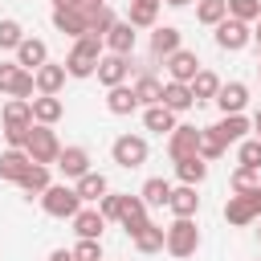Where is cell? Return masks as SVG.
Segmentation results:
<instances>
[{
  "instance_id": "cell-35",
  "label": "cell",
  "mask_w": 261,
  "mask_h": 261,
  "mask_svg": "<svg viewBox=\"0 0 261 261\" xmlns=\"http://www.w3.org/2000/svg\"><path fill=\"white\" fill-rule=\"evenodd\" d=\"M16 184H20L29 196H41V192L49 188V167H45V163H29V171H24Z\"/></svg>"
},
{
  "instance_id": "cell-44",
  "label": "cell",
  "mask_w": 261,
  "mask_h": 261,
  "mask_svg": "<svg viewBox=\"0 0 261 261\" xmlns=\"http://www.w3.org/2000/svg\"><path fill=\"white\" fill-rule=\"evenodd\" d=\"M228 184H232V192H253V188H257L261 179H257V171H253V167H237Z\"/></svg>"
},
{
  "instance_id": "cell-2",
  "label": "cell",
  "mask_w": 261,
  "mask_h": 261,
  "mask_svg": "<svg viewBox=\"0 0 261 261\" xmlns=\"http://www.w3.org/2000/svg\"><path fill=\"white\" fill-rule=\"evenodd\" d=\"M163 249H167L171 257H192V253L200 249V228H196V220H192V216H175V224L163 228Z\"/></svg>"
},
{
  "instance_id": "cell-8",
  "label": "cell",
  "mask_w": 261,
  "mask_h": 261,
  "mask_svg": "<svg viewBox=\"0 0 261 261\" xmlns=\"http://www.w3.org/2000/svg\"><path fill=\"white\" fill-rule=\"evenodd\" d=\"M33 90H37V82H33V69H20L16 61H0V94L29 98Z\"/></svg>"
},
{
  "instance_id": "cell-52",
  "label": "cell",
  "mask_w": 261,
  "mask_h": 261,
  "mask_svg": "<svg viewBox=\"0 0 261 261\" xmlns=\"http://www.w3.org/2000/svg\"><path fill=\"white\" fill-rule=\"evenodd\" d=\"M151 4H163V0H151Z\"/></svg>"
},
{
  "instance_id": "cell-5",
  "label": "cell",
  "mask_w": 261,
  "mask_h": 261,
  "mask_svg": "<svg viewBox=\"0 0 261 261\" xmlns=\"http://www.w3.org/2000/svg\"><path fill=\"white\" fill-rule=\"evenodd\" d=\"M224 220H228V224L261 220V184H257L253 192H237V196H228V204H224Z\"/></svg>"
},
{
  "instance_id": "cell-37",
  "label": "cell",
  "mask_w": 261,
  "mask_h": 261,
  "mask_svg": "<svg viewBox=\"0 0 261 261\" xmlns=\"http://www.w3.org/2000/svg\"><path fill=\"white\" fill-rule=\"evenodd\" d=\"M224 16H228V4L224 0H200L196 4V20L200 24H220Z\"/></svg>"
},
{
  "instance_id": "cell-33",
  "label": "cell",
  "mask_w": 261,
  "mask_h": 261,
  "mask_svg": "<svg viewBox=\"0 0 261 261\" xmlns=\"http://www.w3.org/2000/svg\"><path fill=\"white\" fill-rule=\"evenodd\" d=\"M139 196H143V204H147V208H167V196H171V184H167L163 175H151V179L143 184V192H139Z\"/></svg>"
},
{
  "instance_id": "cell-12",
  "label": "cell",
  "mask_w": 261,
  "mask_h": 261,
  "mask_svg": "<svg viewBox=\"0 0 261 261\" xmlns=\"http://www.w3.org/2000/svg\"><path fill=\"white\" fill-rule=\"evenodd\" d=\"M212 102L220 106V114H241V110L249 106V86H245V82H228V86L216 90Z\"/></svg>"
},
{
  "instance_id": "cell-31",
  "label": "cell",
  "mask_w": 261,
  "mask_h": 261,
  "mask_svg": "<svg viewBox=\"0 0 261 261\" xmlns=\"http://www.w3.org/2000/svg\"><path fill=\"white\" fill-rule=\"evenodd\" d=\"M106 110H110V114H135V110H139L135 90H130V86H110V94H106Z\"/></svg>"
},
{
  "instance_id": "cell-36",
  "label": "cell",
  "mask_w": 261,
  "mask_h": 261,
  "mask_svg": "<svg viewBox=\"0 0 261 261\" xmlns=\"http://www.w3.org/2000/svg\"><path fill=\"white\" fill-rule=\"evenodd\" d=\"M130 241H135V249H139V253H159V249H163V228L147 220V224H143Z\"/></svg>"
},
{
  "instance_id": "cell-20",
  "label": "cell",
  "mask_w": 261,
  "mask_h": 261,
  "mask_svg": "<svg viewBox=\"0 0 261 261\" xmlns=\"http://www.w3.org/2000/svg\"><path fill=\"white\" fill-rule=\"evenodd\" d=\"M167 208H171L175 216H196V212H200V196H196V188H192V184H179V188H171V196H167Z\"/></svg>"
},
{
  "instance_id": "cell-17",
  "label": "cell",
  "mask_w": 261,
  "mask_h": 261,
  "mask_svg": "<svg viewBox=\"0 0 261 261\" xmlns=\"http://www.w3.org/2000/svg\"><path fill=\"white\" fill-rule=\"evenodd\" d=\"M102 45H106L110 53H122V57H130V53H135V29H130L126 20H114V24H110V33L102 37Z\"/></svg>"
},
{
  "instance_id": "cell-39",
  "label": "cell",
  "mask_w": 261,
  "mask_h": 261,
  "mask_svg": "<svg viewBox=\"0 0 261 261\" xmlns=\"http://www.w3.org/2000/svg\"><path fill=\"white\" fill-rule=\"evenodd\" d=\"M24 41V29H20V20H0V49H12L16 53V45Z\"/></svg>"
},
{
  "instance_id": "cell-3",
  "label": "cell",
  "mask_w": 261,
  "mask_h": 261,
  "mask_svg": "<svg viewBox=\"0 0 261 261\" xmlns=\"http://www.w3.org/2000/svg\"><path fill=\"white\" fill-rule=\"evenodd\" d=\"M24 151H29V159L33 163H57V155H61V143H57V135H53V126H45V122H33L29 126V139H24Z\"/></svg>"
},
{
  "instance_id": "cell-4",
  "label": "cell",
  "mask_w": 261,
  "mask_h": 261,
  "mask_svg": "<svg viewBox=\"0 0 261 261\" xmlns=\"http://www.w3.org/2000/svg\"><path fill=\"white\" fill-rule=\"evenodd\" d=\"M41 208L49 212V216H57V220H73L77 216V208H82V196L69 188V184H49L45 192H41Z\"/></svg>"
},
{
  "instance_id": "cell-43",
  "label": "cell",
  "mask_w": 261,
  "mask_h": 261,
  "mask_svg": "<svg viewBox=\"0 0 261 261\" xmlns=\"http://www.w3.org/2000/svg\"><path fill=\"white\" fill-rule=\"evenodd\" d=\"M110 24H114V8H110V4H102V8L90 16V33H94V37H106V33H110Z\"/></svg>"
},
{
  "instance_id": "cell-53",
  "label": "cell",
  "mask_w": 261,
  "mask_h": 261,
  "mask_svg": "<svg viewBox=\"0 0 261 261\" xmlns=\"http://www.w3.org/2000/svg\"><path fill=\"white\" fill-rule=\"evenodd\" d=\"M257 73H261V65H257Z\"/></svg>"
},
{
  "instance_id": "cell-1",
  "label": "cell",
  "mask_w": 261,
  "mask_h": 261,
  "mask_svg": "<svg viewBox=\"0 0 261 261\" xmlns=\"http://www.w3.org/2000/svg\"><path fill=\"white\" fill-rule=\"evenodd\" d=\"M98 57H102V37L82 33V37L73 41L69 57H65V73H69V77H90V73L98 69Z\"/></svg>"
},
{
  "instance_id": "cell-28",
  "label": "cell",
  "mask_w": 261,
  "mask_h": 261,
  "mask_svg": "<svg viewBox=\"0 0 261 261\" xmlns=\"http://www.w3.org/2000/svg\"><path fill=\"white\" fill-rule=\"evenodd\" d=\"M175 175H179V184H204V175H208V159H200V155H184V159H175Z\"/></svg>"
},
{
  "instance_id": "cell-49",
  "label": "cell",
  "mask_w": 261,
  "mask_h": 261,
  "mask_svg": "<svg viewBox=\"0 0 261 261\" xmlns=\"http://www.w3.org/2000/svg\"><path fill=\"white\" fill-rule=\"evenodd\" d=\"M253 130H257V139H261V110L253 114Z\"/></svg>"
},
{
  "instance_id": "cell-24",
  "label": "cell",
  "mask_w": 261,
  "mask_h": 261,
  "mask_svg": "<svg viewBox=\"0 0 261 261\" xmlns=\"http://www.w3.org/2000/svg\"><path fill=\"white\" fill-rule=\"evenodd\" d=\"M159 102H163L167 110H175V114H179V110H192V106H196V98H192V86H188V82H167V86H163V98H159Z\"/></svg>"
},
{
  "instance_id": "cell-21",
  "label": "cell",
  "mask_w": 261,
  "mask_h": 261,
  "mask_svg": "<svg viewBox=\"0 0 261 261\" xmlns=\"http://www.w3.org/2000/svg\"><path fill=\"white\" fill-rule=\"evenodd\" d=\"M102 228H106V216H102L98 208H77V216H73V232H77V237L102 241Z\"/></svg>"
},
{
  "instance_id": "cell-40",
  "label": "cell",
  "mask_w": 261,
  "mask_h": 261,
  "mask_svg": "<svg viewBox=\"0 0 261 261\" xmlns=\"http://www.w3.org/2000/svg\"><path fill=\"white\" fill-rule=\"evenodd\" d=\"M241 167H253V171H261V139H241Z\"/></svg>"
},
{
  "instance_id": "cell-46",
  "label": "cell",
  "mask_w": 261,
  "mask_h": 261,
  "mask_svg": "<svg viewBox=\"0 0 261 261\" xmlns=\"http://www.w3.org/2000/svg\"><path fill=\"white\" fill-rule=\"evenodd\" d=\"M102 4H106V0H77V8H82V12H86V16H94V12H98V8H102Z\"/></svg>"
},
{
  "instance_id": "cell-15",
  "label": "cell",
  "mask_w": 261,
  "mask_h": 261,
  "mask_svg": "<svg viewBox=\"0 0 261 261\" xmlns=\"http://www.w3.org/2000/svg\"><path fill=\"white\" fill-rule=\"evenodd\" d=\"M196 143H200V130H196V126H179V122H175V130L167 135V155H171V159L196 155Z\"/></svg>"
},
{
  "instance_id": "cell-48",
  "label": "cell",
  "mask_w": 261,
  "mask_h": 261,
  "mask_svg": "<svg viewBox=\"0 0 261 261\" xmlns=\"http://www.w3.org/2000/svg\"><path fill=\"white\" fill-rule=\"evenodd\" d=\"M53 8H77V0H53Z\"/></svg>"
},
{
  "instance_id": "cell-18",
  "label": "cell",
  "mask_w": 261,
  "mask_h": 261,
  "mask_svg": "<svg viewBox=\"0 0 261 261\" xmlns=\"http://www.w3.org/2000/svg\"><path fill=\"white\" fill-rule=\"evenodd\" d=\"M29 106H33V122H45V126H53V122L65 114V106H61V98H57V94L29 98Z\"/></svg>"
},
{
  "instance_id": "cell-45",
  "label": "cell",
  "mask_w": 261,
  "mask_h": 261,
  "mask_svg": "<svg viewBox=\"0 0 261 261\" xmlns=\"http://www.w3.org/2000/svg\"><path fill=\"white\" fill-rule=\"evenodd\" d=\"M98 212H102L106 220H118V196H110V192H106V196L98 200Z\"/></svg>"
},
{
  "instance_id": "cell-23",
  "label": "cell",
  "mask_w": 261,
  "mask_h": 261,
  "mask_svg": "<svg viewBox=\"0 0 261 261\" xmlns=\"http://www.w3.org/2000/svg\"><path fill=\"white\" fill-rule=\"evenodd\" d=\"M33 82H37V94H57V90L65 86V65L45 61L41 69H33Z\"/></svg>"
},
{
  "instance_id": "cell-26",
  "label": "cell",
  "mask_w": 261,
  "mask_h": 261,
  "mask_svg": "<svg viewBox=\"0 0 261 261\" xmlns=\"http://www.w3.org/2000/svg\"><path fill=\"white\" fill-rule=\"evenodd\" d=\"M143 126L155 130V135H171V130H175V110H167L163 102H155V106L143 110Z\"/></svg>"
},
{
  "instance_id": "cell-14",
  "label": "cell",
  "mask_w": 261,
  "mask_h": 261,
  "mask_svg": "<svg viewBox=\"0 0 261 261\" xmlns=\"http://www.w3.org/2000/svg\"><path fill=\"white\" fill-rule=\"evenodd\" d=\"M57 171H61L65 179L86 175V171H90V151H86V147H61V155H57Z\"/></svg>"
},
{
  "instance_id": "cell-30",
  "label": "cell",
  "mask_w": 261,
  "mask_h": 261,
  "mask_svg": "<svg viewBox=\"0 0 261 261\" xmlns=\"http://www.w3.org/2000/svg\"><path fill=\"white\" fill-rule=\"evenodd\" d=\"M179 49V29L175 24H155V33H151V53L155 57H167V53H175Z\"/></svg>"
},
{
  "instance_id": "cell-29",
  "label": "cell",
  "mask_w": 261,
  "mask_h": 261,
  "mask_svg": "<svg viewBox=\"0 0 261 261\" xmlns=\"http://www.w3.org/2000/svg\"><path fill=\"white\" fill-rule=\"evenodd\" d=\"M155 16H159V4H151V0H130V8H126L130 29H155Z\"/></svg>"
},
{
  "instance_id": "cell-7",
  "label": "cell",
  "mask_w": 261,
  "mask_h": 261,
  "mask_svg": "<svg viewBox=\"0 0 261 261\" xmlns=\"http://www.w3.org/2000/svg\"><path fill=\"white\" fill-rule=\"evenodd\" d=\"M216 29V45L224 49V53H241L249 41H253V29H249V20H237V16H224L220 24H212Z\"/></svg>"
},
{
  "instance_id": "cell-47",
  "label": "cell",
  "mask_w": 261,
  "mask_h": 261,
  "mask_svg": "<svg viewBox=\"0 0 261 261\" xmlns=\"http://www.w3.org/2000/svg\"><path fill=\"white\" fill-rule=\"evenodd\" d=\"M49 261H73V249H53Z\"/></svg>"
},
{
  "instance_id": "cell-19",
  "label": "cell",
  "mask_w": 261,
  "mask_h": 261,
  "mask_svg": "<svg viewBox=\"0 0 261 261\" xmlns=\"http://www.w3.org/2000/svg\"><path fill=\"white\" fill-rule=\"evenodd\" d=\"M249 126H253V122H249L245 114H224V118H220V122H216L212 130H216V139H220V143L228 147V143H241V139L249 135Z\"/></svg>"
},
{
  "instance_id": "cell-34",
  "label": "cell",
  "mask_w": 261,
  "mask_h": 261,
  "mask_svg": "<svg viewBox=\"0 0 261 261\" xmlns=\"http://www.w3.org/2000/svg\"><path fill=\"white\" fill-rule=\"evenodd\" d=\"M130 90H135V98H139V106H155V102L163 98V82H155L151 73H139V82H135Z\"/></svg>"
},
{
  "instance_id": "cell-11",
  "label": "cell",
  "mask_w": 261,
  "mask_h": 261,
  "mask_svg": "<svg viewBox=\"0 0 261 261\" xmlns=\"http://www.w3.org/2000/svg\"><path fill=\"white\" fill-rule=\"evenodd\" d=\"M163 65H167L171 82H192V77L200 73V57H196L192 49H175V53H167Z\"/></svg>"
},
{
  "instance_id": "cell-50",
  "label": "cell",
  "mask_w": 261,
  "mask_h": 261,
  "mask_svg": "<svg viewBox=\"0 0 261 261\" xmlns=\"http://www.w3.org/2000/svg\"><path fill=\"white\" fill-rule=\"evenodd\" d=\"M253 41L261 45V16H257V24H253Z\"/></svg>"
},
{
  "instance_id": "cell-38",
  "label": "cell",
  "mask_w": 261,
  "mask_h": 261,
  "mask_svg": "<svg viewBox=\"0 0 261 261\" xmlns=\"http://www.w3.org/2000/svg\"><path fill=\"white\" fill-rule=\"evenodd\" d=\"M196 155H200V159H220V155H224V143L216 139V130H212V126H204V130H200Z\"/></svg>"
},
{
  "instance_id": "cell-16",
  "label": "cell",
  "mask_w": 261,
  "mask_h": 261,
  "mask_svg": "<svg viewBox=\"0 0 261 261\" xmlns=\"http://www.w3.org/2000/svg\"><path fill=\"white\" fill-rule=\"evenodd\" d=\"M53 24H57V33H69V37L90 33V16L82 8H53Z\"/></svg>"
},
{
  "instance_id": "cell-27",
  "label": "cell",
  "mask_w": 261,
  "mask_h": 261,
  "mask_svg": "<svg viewBox=\"0 0 261 261\" xmlns=\"http://www.w3.org/2000/svg\"><path fill=\"white\" fill-rule=\"evenodd\" d=\"M73 192H77L82 200H94V204H98V200L110 192V184H106V175H102V171H86V175H77V179H73Z\"/></svg>"
},
{
  "instance_id": "cell-6",
  "label": "cell",
  "mask_w": 261,
  "mask_h": 261,
  "mask_svg": "<svg viewBox=\"0 0 261 261\" xmlns=\"http://www.w3.org/2000/svg\"><path fill=\"white\" fill-rule=\"evenodd\" d=\"M110 155H114V163L118 167H143L147 163V155H151V147H147V139L143 135H118L114 139V147H110Z\"/></svg>"
},
{
  "instance_id": "cell-13",
  "label": "cell",
  "mask_w": 261,
  "mask_h": 261,
  "mask_svg": "<svg viewBox=\"0 0 261 261\" xmlns=\"http://www.w3.org/2000/svg\"><path fill=\"white\" fill-rule=\"evenodd\" d=\"M49 61V45L41 41V37H24L20 45H16V65L20 69H41Z\"/></svg>"
},
{
  "instance_id": "cell-22",
  "label": "cell",
  "mask_w": 261,
  "mask_h": 261,
  "mask_svg": "<svg viewBox=\"0 0 261 261\" xmlns=\"http://www.w3.org/2000/svg\"><path fill=\"white\" fill-rule=\"evenodd\" d=\"M29 163H33V159H29L24 147H8V151L0 155V179H12V184H16V179L29 171Z\"/></svg>"
},
{
  "instance_id": "cell-32",
  "label": "cell",
  "mask_w": 261,
  "mask_h": 261,
  "mask_svg": "<svg viewBox=\"0 0 261 261\" xmlns=\"http://www.w3.org/2000/svg\"><path fill=\"white\" fill-rule=\"evenodd\" d=\"M188 86H192V98H196V106H200V102H212V98H216V90H220V77H216L212 69H200V73H196Z\"/></svg>"
},
{
  "instance_id": "cell-41",
  "label": "cell",
  "mask_w": 261,
  "mask_h": 261,
  "mask_svg": "<svg viewBox=\"0 0 261 261\" xmlns=\"http://www.w3.org/2000/svg\"><path fill=\"white\" fill-rule=\"evenodd\" d=\"M228 4V16L237 20H257L261 16V0H224Z\"/></svg>"
},
{
  "instance_id": "cell-25",
  "label": "cell",
  "mask_w": 261,
  "mask_h": 261,
  "mask_svg": "<svg viewBox=\"0 0 261 261\" xmlns=\"http://www.w3.org/2000/svg\"><path fill=\"white\" fill-rule=\"evenodd\" d=\"M33 126V106L29 98H12L4 106V130H29Z\"/></svg>"
},
{
  "instance_id": "cell-51",
  "label": "cell",
  "mask_w": 261,
  "mask_h": 261,
  "mask_svg": "<svg viewBox=\"0 0 261 261\" xmlns=\"http://www.w3.org/2000/svg\"><path fill=\"white\" fill-rule=\"evenodd\" d=\"M163 4H171V8H184V4H188V0H163Z\"/></svg>"
},
{
  "instance_id": "cell-9",
  "label": "cell",
  "mask_w": 261,
  "mask_h": 261,
  "mask_svg": "<svg viewBox=\"0 0 261 261\" xmlns=\"http://www.w3.org/2000/svg\"><path fill=\"white\" fill-rule=\"evenodd\" d=\"M98 82L110 90V86H122L126 82V73H130V57H122V53H102L98 57Z\"/></svg>"
},
{
  "instance_id": "cell-10",
  "label": "cell",
  "mask_w": 261,
  "mask_h": 261,
  "mask_svg": "<svg viewBox=\"0 0 261 261\" xmlns=\"http://www.w3.org/2000/svg\"><path fill=\"white\" fill-rule=\"evenodd\" d=\"M118 224L126 228V237H135L147 224V204L143 196H118Z\"/></svg>"
},
{
  "instance_id": "cell-42",
  "label": "cell",
  "mask_w": 261,
  "mask_h": 261,
  "mask_svg": "<svg viewBox=\"0 0 261 261\" xmlns=\"http://www.w3.org/2000/svg\"><path fill=\"white\" fill-rule=\"evenodd\" d=\"M73 261H102V241L77 237V245H73Z\"/></svg>"
}]
</instances>
